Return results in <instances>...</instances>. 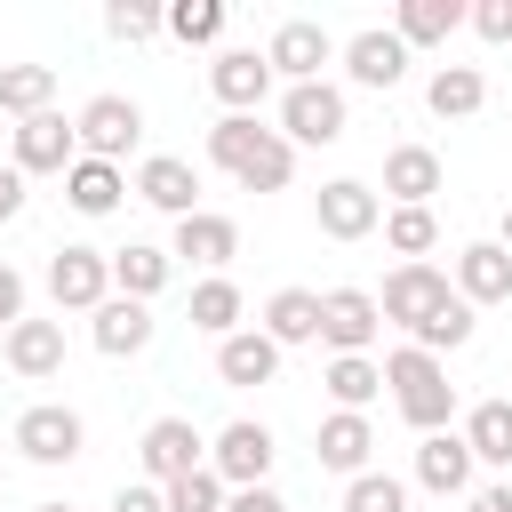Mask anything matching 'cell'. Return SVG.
I'll return each instance as SVG.
<instances>
[{"label": "cell", "instance_id": "cell-45", "mask_svg": "<svg viewBox=\"0 0 512 512\" xmlns=\"http://www.w3.org/2000/svg\"><path fill=\"white\" fill-rule=\"evenodd\" d=\"M464 512H512V488H504V480H488V488H472V496H464Z\"/></svg>", "mask_w": 512, "mask_h": 512}, {"label": "cell", "instance_id": "cell-20", "mask_svg": "<svg viewBox=\"0 0 512 512\" xmlns=\"http://www.w3.org/2000/svg\"><path fill=\"white\" fill-rule=\"evenodd\" d=\"M136 192H144L152 208H168L176 224L200 216V176H192V160H176V152H152V160L136 168Z\"/></svg>", "mask_w": 512, "mask_h": 512}, {"label": "cell", "instance_id": "cell-38", "mask_svg": "<svg viewBox=\"0 0 512 512\" xmlns=\"http://www.w3.org/2000/svg\"><path fill=\"white\" fill-rule=\"evenodd\" d=\"M224 496H232V488H224V480H216V472H208V464H200V472H184V480H168V488H160V504H168V512H224Z\"/></svg>", "mask_w": 512, "mask_h": 512}, {"label": "cell", "instance_id": "cell-44", "mask_svg": "<svg viewBox=\"0 0 512 512\" xmlns=\"http://www.w3.org/2000/svg\"><path fill=\"white\" fill-rule=\"evenodd\" d=\"M224 512H288V504H280L272 488H232V496H224Z\"/></svg>", "mask_w": 512, "mask_h": 512}, {"label": "cell", "instance_id": "cell-8", "mask_svg": "<svg viewBox=\"0 0 512 512\" xmlns=\"http://www.w3.org/2000/svg\"><path fill=\"white\" fill-rule=\"evenodd\" d=\"M376 304H384V320H400V328L416 336L440 304H456V288H448V272H440V264H400V272L384 280V296H376Z\"/></svg>", "mask_w": 512, "mask_h": 512}, {"label": "cell", "instance_id": "cell-9", "mask_svg": "<svg viewBox=\"0 0 512 512\" xmlns=\"http://www.w3.org/2000/svg\"><path fill=\"white\" fill-rule=\"evenodd\" d=\"M376 328H384V304H376L368 288H328V296H320V344H328L336 360H344V352H368Z\"/></svg>", "mask_w": 512, "mask_h": 512}, {"label": "cell", "instance_id": "cell-39", "mask_svg": "<svg viewBox=\"0 0 512 512\" xmlns=\"http://www.w3.org/2000/svg\"><path fill=\"white\" fill-rule=\"evenodd\" d=\"M344 512H408V488H400L392 472H360V480L344 488Z\"/></svg>", "mask_w": 512, "mask_h": 512}, {"label": "cell", "instance_id": "cell-43", "mask_svg": "<svg viewBox=\"0 0 512 512\" xmlns=\"http://www.w3.org/2000/svg\"><path fill=\"white\" fill-rule=\"evenodd\" d=\"M8 216H24V168H16V160L0 168V224H8Z\"/></svg>", "mask_w": 512, "mask_h": 512}, {"label": "cell", "instance_id": "cell-31", "mask_svg": "<svg viewBox=\"0 0 512 512\" xmlns=\"http://www.w3.org/2000/svg\"><path fill=\"white\" fill-rule=\"evenodd\" d=\"M320 384H328V400H336V408H352V416H360V408L384 392V360L344 352V360H328V376H320Z\"/></svg>", "mask_w": 512, "mask_h": 512}, {"label": "cell", "instance_id": "cell-26", "mask_svg": "<svg viewBox=\"0 0 512 512\" xmlns=\"http://www.w3.org/2000/svg\"><path fill=\"white\" fill-rule=\"evenodd\" d=\"M120 192H128V176H120L112 160H88V152H80V160L64 168V200H72L80 216H112Z\"/></svg>", "mask_w": 512, "mask_h": 512}, {"label": "cell", "instance_id": "cell-12", "mask_svg": "<svg viewBox=\"0 0 512 512\" xmlns=\"http://www.w3.org/2000/svg\"><path fill=\"white\" fill-rule=\"evenodd\" d=\"M312 216H320V232H328V240H368V232L384 224V200H376V184H360V176H336V184H320Z\"/></svg>", "mask_w": 512, "mask_h": 512}, {"label": "cell", "instance_id": "cell-22", "mask_svg": "<svg viewBox=\"0 0 512 512\" xmlns=\"http://www.w3.org/2000/svg\"><path fill=\"white\" fill-rule=\"evenodd\" d=\"M168 280H176V256H168V248H152V240H128V248H112V296H136V304H152Z\"/></svg>", "mask_w": 512, "mask_h": 512}, {"label": "cell", "instance_id": "cell-6", "mask_svg": "<svg viewBox=\"0 0 512 512\" xmlns=\"http://www.w3.org/2000/svg\"><path fill=\"white\" fill-rule=\"evenodd\" d=\"M136 456H144V480H152V488H168V480H184V472H200V464H208V440L192 432V416H160V424H144Z\"/></svg>", "mask_w": 512, "mask_h": 512}, {"label": "cell", "instance_id": "cell-18", "mask_svg": "<svg viewBox=\"0 0 512 512\" xmlns=\"http://www.w3.org/2000/svg\"><path fill=\"white\" fill-rule=\"evenodd\" d=\"M456 296L480 312V304H512V256H504V240H472L464 256H456Z\"/></svg>", "mask_w": 512, "mask_h": 512}, {"label": "cell", "instance_id": "cell-1", "mask_svg": "<svg viewBox=\"0 0 512 512\" xmlns=\"http://www.w3.org/2000/svg\"><path fill=\"white\" fill-rule=\"evenodd\" d=\"M384 384H392L400 416H408L424 440H432V432H448V416H456V384H448V368H440L432 352H416V344L384 352Z\"/></svg>", "mask_w": 512, "mask_h": 512}, {"label": "cell", "instance_id": "cell-23", "mask_svg": "<svg viewBox=\"0 0 512 512\" xmlns=\"http://www.w3.org/2000/svg\"><path fill=\"white\" fill-rule=\"evenodd\" d=\"M216 376H224V384H272V376H280V344H272L264 328H232V336L216 344Z\"/></svg>", "mask_w": 512, "mask_h": 512}, {"label": "cell", "instance_id": "cell-4", "mask_svg": "<svg viewBox=\"0 0 512 512\" xmlns=\"http://www.w3.org/2000/svg\"><path fill=\"white\" fill-rule=\"evenodd\" d=\"M272 424H256V416H240V424H224L216 440H208V472L224 480V488H264V472H272Z\"/></svg>", "mask_w": 512, "mask_h": 512}, {"label": "cell", "instance_id": "cell-25", "mask_svg": "<svg viewBox=\"0 0 512 512\" xmlns=\"http://www.w3.org/2000/svg\"><path fill=\"white\" fill-rule=\"evenodd\" d=\"M312 448H320V464H328V472H352V480H360V472H368L376 432H368V416L336 408V416H320V440H312Z\"/></svg>", "mask_w": 512, "mask_h": 512}, {"label": "cell", "instance_id": "cell-16", "mask_svg": "<svg viewBox=\"0 0 512 512\" xmlns=\"http://www.w3.org/2000/svg\"><path fill=\"white\" fill-rule=\"evenodd\" d=\"M0 352H8V368H16L24 384H48V376L64 368V320H16V328L0 336Z\"/></svg>", "mask_w": 512, "mask_h": 512}, {"label": "cell", "instance_id": "cell-32", "mask_svg": "<svg viewBox=\"0 0 512 512\" xmlns=\"http://www.w3.org/2000/svg\"><path fill=\"white\" fill-rule=\"evenodd\" d=\"M48 96H56V64H0V112L32 120L48 112Z\"/></svg>", "mask_w": 512, "mask_h": 512}, {"label": "cell", "instance_id": "cell-35", "mask_svg": "<svg viewBox=\"0 0 512 512\" xmlns=\"http://www.w3.org/2000/svg\"><path fill=\"white\" fill-rule=\"evenodd\" d=\"M264 144V128H256V112H224L216 128H208V160L224 168V176H240V160Z\"/></svg>", "mask_w": 512, "mask_h": 512}, {"label": "cell", "instance_id": "cell-19", "mask_svg": "<svg viewBox=\"0 0 512 512\" xmlns=\"http://www.w3.org/2000/svg\"><path fill=\"white\" fill-rule=\"evenodd\" d=\"M384 192H392V208H432V192H440V152H432V144H392V152H384Z\"/></svg>", "mask_w": 512, "mask_h": 512}, {"label": "cell", "instance_id": "cell-40", "mask_svg": "<svg viewBox=\"0 0 512 512\" xmlns=\"http://www.w3.org/2000/svg\"><path fill=\"white\" fill-rule=\"evenodd\" d=\"M160 24H168V16H160L152 0H112V8H104V32H112V40H128V48H136V40H152Z\"/></svg>", "mask_w": 512, "mask_h": 512}, {"label": "cell", "instance_id": "cell-28", "mask_svg": "<svg viewBox=\"0 0 512 512\" xmlns=\"http://www.w3.org/2000/svg\"><path fill=\"white\" fill-rule=\"evenodd\" d=\"M424 104H432L440 120H472V112L488 104V80H480V64H440V72H432V88H424Z\"/></svg>", "mask_w": 512, "mask_h": 512}, {"label": "cell", "instance_id": "cell-2", "mask_svg": "<svg viewBox=\"0 0 512 512\" xmlns=\"http://www.w3.org/2000/svg\"><path fill=\"white\" fill-rule=\"evenodd\" d=\"M48 296H56V312H96V304H112V248H56L48 256Z\"/></svg>", "mask_w": 512, "mask_h": 512}, {"label": "cell", "instance_id": "cell-21", "mask_svg": "<svg viewBox=\"0 0 512 512\" xmlns=\"http://www.w3.org/2000/svg\"><path fill=\"white\" fill-rule=\"evenodd\" d=\"M88 320H96L88 336H96V352H104V360H136V352L152 344V304H136V296H112V304H96Z\"/></svg>", "mask_w": 512, "mask_h": 512}, {"label": "cell", "instance_id": "cell-17", "mask_svg": "<svg viewBox=\"0 0 512 512\" xmlns=\"http://www.w3.org/2000/svg\"><path fill=\"white\" fill-rule=\"evenodd\" d=\"M472 448H464V432H432V440H416V488H432V496H472Z\"/></svg>", "mask_w": 512, "mask_h": 512}, {"label": "cell", "instance_id": "cell-34", "mask_svg": "<svg viewBox=\"0 0 512 512\" xmlns=\"http://www.w3.org/2000/svg\"><path fill=\"white\" fill-rule=\"evenodd\" d=\"M192 328H200V336H216V344H224V336L240 328V288H232L224 272L192 288Z\"/></svg>", "mask_w": 512, "mask_h": 512}, {"label": "cell", "instance_id": "cell-7", "mask_svg": "<svg viewBox=\"0 0 512 512\" xmlns=\"http://www.w3.org/2000/svg\"><path fill=\"white\" fill-rule=\"evenodd\" d=\"M280 136L288 144H336L344 136V88H328V80L288 88L280 96Z\"/></svg>", "mask_w": 512, "mask_h": 512}, {"label": "cell", "instance_id": "cell-13", "mask_svg": "<svg viewBox=\"0 0 512 512\" xmlns=\"http://www.w3.org/2000/svg\"><path fill=\"white\" fill-rule=\"evenodd\" d=\"M344 72H352V88H400L408 80V40L384 32V24H368V32L344 40Z\"/></svg>", "mask_w": 512, "mask_h": 512}, {"label": "cell", "instance_id": "cell-30", "mask_svg": "<svg viewBox=\"0 0 512 512\" xmlns=\"http://www.w3.org/2000/svg\"><path fill=\"white\" fill-rule=\"evenodd\" d=\"M288 176H296V144H288L280 128H264V144L240 160L232 184H240V192H288Z\"/></svg>", "mask_w": 512, "mask_h": 512}, {"label": "cell", "instance_id": "cell-41", "mask_svg": "<svg viewBox=\"0 0 512 512\" xmlns=\"http://www.w3.org/2000/svg\"><path fill=\"white\" fill-rule=\"evenodd\" d=\"M472 32H480L488 48H504V40H512V0H480V8H472Z\"/></svg>", "mask_w": 512, "mask_h": 512}, {"label": "cell", "instance_id": "cell-24", "mask_svg": "<svg viewBox=\"0 0 512 512\" xmlns=\"http://www.w3.org/2000/svg\"><path fill=\"white\" fill-rule=\"evenodd\" d=\"M464 24H472L464 0H400V8H392V32H400L408 48H440V40L464 32Z\"/></svg>", "mask_w": 512, "mask_h": 512}, {"label": "cell", "instance_id": "cell-48", "mask_svg": "<svg viewBox=\"0 0 512 512\" xmlns=\"http://www.w3.org/2000/svg\"><path fill=\"white\" fill-rule=\"evenodd\" d=\"M40 512H72V504H40Z\"/></svg>", "mask_w": 512, "mask_h": 512}, {"label": "cell", "instance_id": "cell-3", "mask_svg": "<svg viewBox=\"0 0 512 512\" xmlns=\"http://www.w3.org/2000/svg\"><path fill=\"white\" fill-rule=\"evenodd\" d=\"M72 128H80V152H88V160H112V168H120V160L136 152V136H144V112H136V96H112V88H104V96L80 104Z\"/></svg>", "mask_w": 512, "mask_h": 512}, {"label": "cell", "instance_id": "cell-47", "mask_svg": "<svg viewBox=\"0 0 512 512\" xmlns=\"http://www.w3.org/2000/svg\"><path fill=\"white\" fill-rule=\"evenodd\" d=\"M504 256H512V200H504Z\"/></svg>", "mask_w": 512, "mask_h": 512}, {"label": "cell", "instance_id": "cell-15", "mask_svg": "<svg viewBox=\"0 0 512 512\" xmlns=\"http://www.w3.org/2000/svg\"><path fill=\"white\" fill-rule=\"evenodd\" d=\"M168 256H184V264H200V272L216 280V272L240 256V224H232V216H216V208H200V216H184V224H176V248H168Z\"/></svg>", "mask_w": 512, "mask_h": 512}, {"label": "cell", "instance_id": "cell-14", "mask_svg": "<svg viewBox=\"0 0 512 512\" xmlns=\"http://www.w3.org/2000/svg\"><path fill=\"white\" fill-rule=\"evenodd\" d=\"M208 88H216L224 112H256V104L272 96V64H264V48H224V56L208 64Z\"/></svg>", "mask_w": 512, "mask_h": 512}, {"label": "cell", "instance_id": "cell-11", "mask_svg": "<svg viewBox=\"0 0 512 512\" xmlns=\"http://www.w3.org/2000/svg\"><path fill=\"white\" fill-rule=\"evenodd\" d=\"M72 160H80V128H72L64 112L16 120V168H24V176H64Z\"/></svg>", "mask_w": 512, "mask_h": 512}, {"label": "cell", "instance_id": "cell-33", "mask_svg": "<svg viewBox=\"0 0 512 512\" xmlns=\"http://www.w3.org/2000/svg\"><path fill=\"white\" fill-rule=\"evenodd\" d=\"M432 240H440V216H432V208H384V248H392V256L424 264Z\"/></svg>", "mask_w": 512, "mask_h": 512}, {"label": "cell", "instance_id": "cell-10", "mask_svg": "<svg viewBox=\"0 0 512 512\" xmlns=\"http://www.w3.org/2000/svg\"><path fill=\"white\" fill-rule=\"evenodd\" d=\"M16 448H24L32 464H72V456L88 448V424H80L64 400H40V408L16 416Z\"/></svg>", "mask_w": 512, "mask_h": 512}, {"label": "cell", "instance_id": "cell-37", "mask_svg": "<svg viewBox=\"0 0 512 512\" xmlns=\"http://www.w3.org/2000/svg\"><path fill=\"white\" fill-rule=\"evenodd\" d=\"M408 344H416V352H432V360H440V352H456V344H472V304H464V296H456V304H440Z\"/></svg>", "mask_w": 512, "mask_h": 512}, {"label": "cell", "instance_id": "cell-36", "mask_svg": "<svg viewBox=\"0 0 512 512\" xmlns=\"http://www.w3.org/2000/svg\"><path fill=\"white\" fill-rule=\"evenodd\" d=\"M224 16H232L224 0H176V8H168V32H176L184 48H208V40H224Z\"/></svg>", "mask_w": 512, "mask_h": 512}, {"label": "cell", "instance_id": "cell-42", "mask_svg": "<svg viewBox=\"0 0 512 512\" xmlns=\"http://www.w3.org/2000/svg\"><path fill=\"white\" fill-rule=\"evenodd\" d=\"M16 320H24V272H16V264H0V336H8Z\"/></svg>", "mask_w": 512, "mask_h": 512}, {"label": "cell", "instance_id": "cell-46", "mask_svg": "<svg viewBox=\"0 0 512 512\" xmlns=\"http://www.w3.org/2000/svg\"><path fill=\"white\" fill-rule=\"evenodd\" d=\"M112 512H168V504H160V488L144 480V488H120V496H112Z\"/></svg>", "mask_w": 512, "mask_h": 512}, {"label": "cell", "instance_id": "cell-27", "mask_svg": "<svg viewBox=\"0 0 512 512\" xmlns=\"http://www.w3.org/2000/svg\"><path fill=\"white\" fill-rule=\"evenodd\" d=\"M264 336L288 352V344H320V296L312 288H280L272 304H264Z\"/></svg>", "mask_w": 512, "mask_h": 512}, {"label": "cell", "instance_id": "cell-5", "mask_svg": "<svg viewBox=\"0 0 512 512\" xmlns=\"http://www.w3.org/2000/svg\"><path fill=\"white\" fill-rule=\"evenodd\" d=\"M344 48L328 40V24H312V16H288L272 40H264V64L288 80V88H304V80H320V64H336Z\"/></svg>", "mask_w": 512, "mask_h": 512}, {"label": "cell", "instance_id": "cell-29", "mask_svg": "<svg viewBox=\"0 0 512 512\" xmlns=\"http://www.w3.org/2000/svg\"><path fill=\"white\" fill-rule=\"evenodd\" d=\"M464 448H472L480 464L512 472V400H480V408L464 416Z\"/></svg>", "mask_w": 512, "mask_h": 512}]
</instances>
